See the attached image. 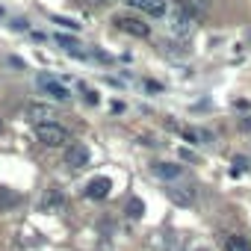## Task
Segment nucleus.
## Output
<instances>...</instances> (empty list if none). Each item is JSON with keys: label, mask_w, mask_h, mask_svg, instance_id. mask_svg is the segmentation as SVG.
Returning <instances> with one entry per match:
<instances>
[{"label": "nucleus", "mask_w": 251, "mask_h": 251, "mask_svg": "<svg viewBox=\"0 0 251 251\" xmlns=\"http://www.w3.org/2000/svg\"><path fill=\"white\" fill-rule=\"evenodd\" d=\"M127 213H130L133 219H142V213H145V204H142L139 198H130V201H127Z\"/></svg>", "instance_id": "nucleus-13"}, {"label": "nucleus", "mask_w": 251, "mask_h": 251, "mask_svg": "<svg viewBox=\"0 0 251 251\" xmlns=\"http://www.w3.org/2000/svg\"><path fill=\"white\" fill-rule=\"evenodd\" d=\"M27 118H30L33 124H50V121L56 118V112H53L50 106H45V103H30V106H27Z\"/></svg>", "instance_id": "nucleus-6"}, {"label": "nucleus", "mask_w": 251, "mask_h": 251, "mask_svg": "<svg viewBox=\"0 0 251 251\" xmlns=\"http://www.w3.org/2000/svg\"><path fill=\"white\" fill-rule=\"evenodd\" d=\"M225 251H251V242L245 236H239V233H230L225 239Z\"/></svg>", "instance_id": "nucleus-11"}, {"label": "nucleus", "mask_w": 251, "mask_h": 251, "mask_svg": "<svg viewBox=\"0 0 251 251\" xmlns=\"http://www.w3.org/2000/svg\"><path fill=\"white\" fill-rule=\"evenodd\" d=\"M151 172H154V177H160V180H177V177L183 175V169L175 166V163H154Z\"/></svg>", "instance_id": "nucleus-9"}, {"label": "nucleus", "mask_w": 251, "mask_h": 251, "mask_svg": "<svg viewBox=\"0 0 251 251\" xmlns=\"http://www.w3.org/2000/svg\"><path fill=\"white\" fill-rule=\"evenodd\" d=\"M36 83H39V89H42L45 95H50V98H56V100H68V98H71L68 89H65L56 77H50V74H39Z\"/></svg>", "instance_id": "nucleus-3"}, {"label": "nucleus", "mask_w": 251, "mask_h": 251, "mask_svg": "<svg viewBox=\"0 0 251 251\" xmlns=\"http://www.w3.org/2000/svg\"><path fill=\"white\" fill-rule=\"evenodd\" d=\"M89 148L83 145V142H74V145H68L65 148V166H71V169H83L86 163H89Z\"/></svg>", "instance_id": "nucleus-4"}, {"label": "nucleus", "mask_w": 251, "mask_h": 251, "mask_svg": "<svg viewBox=\"0 0 251 251\" xmlns=\"http://www.w3.org/2000/svg\"><path fill=\"white\" fill-rule=\"evenodd\" d=\"M175 3H177V9H180V12H186L189 18H198V15H204V12H207L210 0H175Z\"/></svg>", "instance_id": "nucleus-10"}, {"label": "nucleus", "mask_w": 251, "mask_h": 251, "mask_svg": "<svg viewBox=\"0 0 251 251\" xmlns=\"http://www.w3.org/2000/svg\"><path fill=\"white\" fill-rule=\"evenodd\" d=\"M112 24H115L121 33H130V36H136V39H145V36L151 33V27H148L142 18H133V15H115Z\"/></svg>", "instance_id": "nucleus-2"}, {"label": "nucleus", "mask_w": 251, "mask_h": 251, "mask_svg": "<svg viewBox=\"0 0 251 251\" xmlns=\"http://www.w3.org/2000/svg\"><path fill=\"white\" fill-rule=\"evenodd\" d=\"M53 21H56V24H65L68 30H77V27H80V24H74L71 18H53Z\"/></svg>", "instance_id": "nucleus-14"}, {"label": "nucleus", "mask_w": 251, "mask_h": 251, "mask_svg": "<svg viewBox=\"0 0 251 251\" xmlns=\"http://www.w3.org/2000/svg\"><path fill=\"white\" fill-rule=\"evenodd\" d=\"M36 139H39L42 145H48V148H59V145H65V148H68L71 133L62 127V124L50 121V124H36Z\"/></svg>", "instance_id": "nucleus-1"}, {"label": "nucleus", "mask_w": 251, "mask_h": 251, "mask_svg": "<svg viewBox=\"0 0 251 251\" xmlns=\"http://www.w3.org/2000/svg\"><path fill=\"white\" fill-rule=\"evenodd\" d=\"M56 42H59V45H62V48H65V50H71V53H74V56H83V53H80V50H77V48H80V45H77V42H74V39H71V36H56Z\"/></svg>", "instance_id": "nucleus-12"}, {"label": "nucleus", "mask_w": 251, "mask_h": 251, "mask_svg": "<svg viewBox=\"0 0 251 251\" xmlns=\"http://www.w3.org/2000/svg\"><path fill=\"white\" fill-rule=\"evenodd\" d=\"M201 251H207V248H201Z\"/></svg>", "instance_id": "nucleus-15"}, {"label": "nucleus", "mask_w": 251, "mask_h": 251, "mask_svg": "<svg viewBox=\"0 0 251 251\" xmlns=\"http://www.w3.org/2000/svg\"><path fill=\"white\" fill-rule=\"evenodd\" d=\"M127 3L133 6V9H139V12H148V15H163L166 12V0H127Z\"/></svg>", "instance_id": "nucleus-8"}, {"label": "nucleus", "mask_w": 251, "mask_h": 251, "mask_svg": "<svg viewBox=\"0 0 251 251\" xmlns=\"http://www.w3.org/2000/svg\"><path fill=\"white\" fill-rule=\"evenodd\" d=\"M169 198L177 204V207H192L195 204V186L186 183V186H172L169 189Z\"/></svg>", "instance_id": "nucleus-5"}, {"label": "nucleus", "mask_w": 251, "mask_h": 251, "mask_svg": "<svg viewBox=\"0 0 251 251\" xmlns=\"http://www.w3.org/2000/svg\"><path fill=\"white\" fill-rule=\"evenodd\" d=\"M109 189H112L109 177H92L89 186H86V195H89L92 201H103V198L109 195Z\"/></svg>", "instance_id": "nucleus-7"}]
</instances>
